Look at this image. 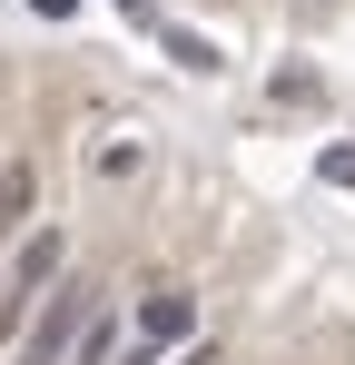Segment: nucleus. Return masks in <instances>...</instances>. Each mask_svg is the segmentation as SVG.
<instances>
[{
  "label": "nucleus",
  "mask_w": 355,
  "mask_h": 365,
  "mask_svg": "<svg viewBox=\"0 0 355 365\" xmlns=\"http://www.w3.org/2000/svg\"><path fill=\"white\" fill-rule=\"evenodd\" d=\"M20 227H30V168L10 158L0 168V237H20Z\"/></svg>",
  "instance_id": "obj_5"
},
{
  "label": "nucleus",
  "mask_w": 355,
  "mask_h": 365,
  "mask_svg": "<svg viewBox=\"0 0 355 365\" xmlns=\"http://www.w3.org/2000/svg\"><path fill=\"white\" fill-rule=\"evenodd\" d=\"M187 365H217V356H207V346H197V356H187Z\"/></svg>",
  "instance_id": "obj_9"
},
{
  "label": "nucleus",
  "mask_w": 355,
  "mask_h": 365,
  "mask_svg": "<svg viewBox=\"0 0 355 365\" xmlns=\"http://www.w3.org/2000/svg\"><path fill=\"white\" fill-rule=\"evenodd\" d=\"M89 316H99V287H50V316L20 336V356H10V365H69V356H79V336H89Z\"/></svg>",
  "instance_id": "obj_2"
},
{
  "label": "nucleus",
  "mask_w": 355,
  "mask_h": 365,
  "mask_svg": "<svg viewBox=\"0 0 355 365\" xmlns=\"http://www.w3.org/2000/svg\"><path fill=\"white\" fill-rule=\"evenodd\" d=\"M158 30H168V60L178 69H207V79H217V40H197V30H178V20H158Z\"/></svg>",
  "instance_id": "obj_6"
},
{
  "label": "nucleus",
  "mask_w": 355,
  "mask_h": 365,
  "mask_svg": "<svg viewBox=\"0 0 355 365\" xmlns=\"http://www.w3.org/2000/svg\"><path fill=\"white\" fill-rule=\"evenodd\" d=\"M187 326H197V297H187V287H148V306H138V336H148V346H178Z\"/></svg>",
  "instance_id": "obj_3"
},
{
  "label": "nucleus",
  "mask_w": 355,
  "mask_h": 365,
  "mask_svg": "<svg viewBox=\"0 0 355 365\" xmlns=\"http://www.w3.org/2000/svg\"><path fill=\"white\" fill-rule=\"evenodd\" d=\"M69 365H109V316H89V336H79V356Z\"/></svg>",
  "instance_id": "obj_7"
},
{
  "label": "nucleus",
  "mask_w": 355,
  "mask_h": 365,
  "mask_svg": "<svg viewBox=\"0 0 355 365\" xmlns=\"http://www.w3.org/2000/svg\"><path fill=\"white\" fill-rule=\"evenodd\" d=\"M138 168H148L138 128H99V148H89V178H138Z\"/></svg>",
  "instance_id": "obj_4"
},
{
  "label": "nucleus",
  "mask_w": 355,
  "mask_h": 365,
  "mask_svg": "<svg viewBox=\"0 0 355 365\" xmlns=\"http://www.w3.org/2000/svg\"><path fill=\"white\" fill-rule=\"evenodd\" d=\"M59 267H69L59 217H50V227H20V247H10V277H0V326H20V316H30V297H40V287H59Z\"/></svg>",
  "instance_id": "obj_1"
},
{
  "label": "nucleus",
  "mask_w": 355,
  "mask_h": 365,
  "mask_svg": "<svg viewBox=\"0 0 355 365\" xmlns=\"http://www.w3.org/2000/svg\"><path fill=\"white\" fill-rule=\"evenodd\" d=\"M316 178H326V187H355V148H326V158H316Z\"/></svg>",
  "instance_id": "obj_8"
}]
</instances>
